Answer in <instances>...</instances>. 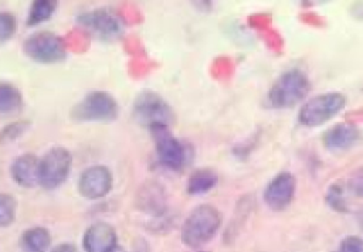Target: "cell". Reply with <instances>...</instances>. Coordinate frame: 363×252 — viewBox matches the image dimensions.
<instances>
[{
    "label": "cell",
    "instance_id": "cell-22",
    "mask_svg": "<svg viewBox=\"0 0 363 252\" xmlns=\"http://www.w3.org/2000/svg\"><path fill=\"white\" fill-rule=\"evenodd\" d=\"M337 252H363V239L357 235H347L340 241Z\"/></svg>",
    "mask_w": 363,
    "mask_h": 252
},
{
    "label": "cell",
    "instance_id": "cell-15",
    "mask_svg": "<svg viewBox=\"0 0 363 252\" xmlns=\"http://www.w3.org/2000/svg\"><path fill=\"white\" fill-rule=\"evenodd\" d=\"M23 252H47L51 245V235L44 227H34L24 231L21 236Z\"/></svg>",
    "mask_w": 363,
    "mask_h": 252
},
{
    "label": "cell",
    "instance_id": "cell-17",
    "mask_svg": "<svg viewBox=\"0 0 363 252\" xmlns=\"http://www.w3.org/2000/svg\"><path fill=\"white\" fill-rule=\"evenodd\" d=\"M23 103L21 92L9 82H0V113L17 110Z\"/></svg>",
    "mask_w": 363,
    "mask_h": 252
},
{
    "label": "cell",
    "instance_id": "cell-25",
    "mask_svg": "<svg viewBox=\"0 0 363 252\" xmlns=\"http://www.w3.org/2000/svg\"><path fill=\"white\" fill-rule=\"evenodd\" d=\"M51 252H78V251H77V248L72 244L65 242V244H60V245L54 246L51 249Z\"/></svg>",
    "mask_w": 363,
    "mask_h": 252
},
{
    "label": "cell",
    "instance_id": "cell-7",
    "mask_svg": "<svg viewBox=\"0 0 363 252\" xmlns=\"http://www.w3.org/2000/svg\"><path fill=\"white\" fill-rule=\"evenodd\" d=\"M72 164V154L68 149L57 146L50 149L40 159L38 184L47 190L57 188L65 181Z\"/></svg>",
    "mask_w": 363,
    "mask_h": 252
},
{
    "label": "cell",
    "instance_id": "cell-10",
    "mask_svg": "<svg viewBox=\"0 0 363 252\" xmlns=\"http://www.w3.org/2000/svg\"><path fill=\"white\" fill-rule=\"evenodd\" d=\"M296 180L289 171L278 173L264 190V202L272 211H284L294 200Z\"/></svg>",
    "mask_w": 363,
    "mask_h": 252
},
{
    "label": "cell",
    "instance_id": "cell-2",
    "mask_svg": "<svg viewBox=\"0 0 363 252\" xmlns=\"http://www.w3.org/2000/svg\"><path fill=\"white\" fill-rule=\"evenodd\" d=\"M220 225V211L214 205L200 204L184 219L182 227V241L190 248H199L216 235Z\"/></svg>",
    "mask_w": 363,
    "mask_h": 252
},
{
    "label": "cell",
    "instance_id": "cell-27",
    "mask_svg": "<svg viewBox=\"0 0 363 252\" xmlns=\"http://www.w3.org/2000/svg\"><path fill=\"white\" fill-rule=\"evenodd\" d=\"M199 252H207V251H199Z\"/></svg>",
    "mask_w": 363,
    "mask_h": 252
},
{
    "label": "cell",
    "instance_id": "cell-3",
    "mask_svg": "<svg viewBox=\"0 0 363 252\" xmlns=\"http://www.w3.org/2000/svg\"><path fill=\"white\" fill-rule=\"evenodd\" d=\"M346 98L340 92H325L308 99L298 113V120L306 127H316L343 110Z\"/></svg>",
    "mask_w": 363,
    "mask_h": 252
},
{
    "label": "cell",
    "instance_id": "cell-19",
    "mask_svg": "<svg viewBox=\"0 0 363 252\" xmlns=\"http://www.w3.org/2000/svg\"><path fill=\"white\" fill-rule=\"evenodd\" d=\"M17 202L13 195L0 193V227H7L14 221Z\"/></svg>",
    "mask_w": 363,
    "mask_h": 252
},
{
    "label": "cell",
    "instance_id": "cell-16",
    "mask_svg": "<svg viewBox=\"0 0 363 252\" xmlns=\"http://www.w3.org/2000/svg\"><path fill=\"white\" fill-rule=\"evenodd\" d=\"M218 176L211 168H199L193 171L187 180V193L191 195H201L216 187Z\"/></svg>",
    "mask_w": 363,
    "mask_h": 252
},
{
    "label": "cell",
    "instance_id": "cell-12",
    "mask_svg": "<svg viewBox=\"0 0 363 252\" xmlns=\"http://www.w3.org/2000/svg\"><path fill=\"white\" fill-rule=\"evenodd\" d=\"M116 244L115 228L104 221L92 224L82 238V245L86 252H115Z\"/></svg>",
    "mask_w": 363,
    "mask_h": 252
},
{
    "label": "cell",
    "instance_id": "cell-6",
    "mask_svg": "<svg viewBox=\"0 0 363 252\" xmlns=\"http://www.w3.org/2000/svg\"><path fill=\"white\" fill-rule=\"evenodd\" d=\"M150 132L157 159L163 166L172 170H182L190 161L191 150L172 134L169 126H155Z\"/></svg>",
    "mask_w": 363,
    "mask_h": 252
},
{
    "label": "cell",
    "instance_id": "cell-8",
    "mask_svg": "<svg viewBox=\"0 0 363 252\" xmlns=\"http://www.w3.org/2000/svg\"><path fill=\"white\" fill-rule=\"evenodd\" d=\"M26 55L41 64H54L65 58L67 50L61 37L50 31H38L26 38Z\"/></svg>",
    "mask_w": 363,
    "mask_h": 252
},
{
    "label": "cell",
    "instance_id": "cell-21",
    "mask_svg": "<svg viewBox=\"0 0 363 252\" xmlns=\"http://www.w3.org/2000/svg\"><path fill=\"white\" fill-rule=\"evenodd\" d=\"M16 18L7 11H0V45L9 41L16 31Z\"/></svg>",
    "mask_w": 363,
    "mask_h": 252
},
{
    "label": "cell",
    "instance_id": "cell-20",
    "mask_svg": "<svg viewBox=\"0 0 363 252\" xmlns=\"http://www.w3.org/2000/svg\"><path fill=\"white\" fill-rule=\"evenodd\" d=\"M326 201L328 204L337 212H346L347 207H346V201H345V195H343V187L339 183L330 184L328 187L326 191Z\"/></svg>",
    "mask_w": 363,
    "mask_h": 252
},
{
    "label": "cell",
    "instance_id": "cell-23",
    "mask_svg": "<svg viewBox=\"0 0 363 252\" xmlns=\"http://www.w3.org/2000/svg\"><path fill=\"white\" fill-rule=\"evenodd\" d=\"M27 127H28V123H27V122L11 123V125H9L7 127H4V129L1 130L0 140H11V139H16V137H18L21 133H24Z\"/></svg>",
    "mask_w": 363,
    "mask_h": 252
},
{
    "label": "cell",
    "instance_id": "cell-5",
    "mask_svg": "<svg viewBox=\"0 0 363 252\" xmlns=\"http://www.w3.org/2000/svg\"><path fill=\"white\" fill-rule=\"evenodd\" d=\"M119 106L112 95L104 91H94L82 98L71 110L78 122H111L116 119Z\"/></svg>",
    "mask_w": 363,
    "mask_h": 252
},
{
    "label": "cell",
    "instance_id": "cell-11",
    "mask_svg": "<svg viewBox=\"0 0 363 252\" xmlns=\"http://www.w3.org/2000/svg\"><path fill=\"white\" fill-rule=\"evenodd\" d=\"M112 187V174L105 166H92L82 171L78 180V190L88 200L105 197Z\"/></svg>",
    "mask_w": 363,
    "mask_h": 252
},
{
    "label": "cell",
    "instance_id": "cell-14",
    "mask_svg": "<svg viewBox=\"0 0 363 252\" xmlns=\"http://www.w3.org/2000/svg\"><path fill=\"white\" fill-rule=\"evenodd\" d=\"M10 173L13 180L24 187L31 188L35 184H38L40 177V159L31 153H24L14 159L10 167Z\"/></svg>",
    "mask_w": 363,
    "mask_h": 252
},
{
    "label": "cell",
    "instance_id": "cell-26",
    "mask_svg": "<svg viewBox=\"0 0 363 252\" xmlns=\"http://www.w3.org/2000/svg\"><path fill=\"white\" fill-rule=\"evenodd\" d=\"M354 14H356L357 17H363V4L354 7Z\"/></svg>",
    "mask_w": 363,
    "mask_h": 252
},
{
    "label": "cell",
    "instance_id": "cell-9",
    "mask_svg": "<svg viewBox=\"0 0 363 252\" xmlns=\"http://www.w3.org/2000/svg\"><path fill=\"white\" fill-rule=\"evenodd\" d=\"M78 23L91 34L102 40L116 38L123 31V23L119 16L106 8L84 13L78 17Z\"/></svg>",
    "mask_w": 363,
    "mask_h": 252
},
{
    "label": "cell",
    "instance_id": "cell-1",
    "mask_svg": "<svg viewBox=\"0 0 363 252\" xmlns=\"http://www.w3.org/2000/svg\"><path fill=\"white\" fill-rule=\"evenodd\" d=\"M311 91L308 76L299 69H288L282 72L271 85L267 102L271 108L286 109L301 103Z\"/></svg>",
    "mask_w": 363,
    "mask_h": 252
},
{
    "label": "cell",
    "instance_id": "cell-4",
    "mask_svg": "<svg viewBox=\"0 0 363 252\" xmlns=\"http://www.w3.org/2000/svg\"><path fill=\"white\" fill-rule=\"evenodd\" d=\"M133 119L149 129L155 126H169L174 113L169 103L153 91H142L133 102Z\"/></svg>",
    "mask_w": 363,
    "mask_h": 252
},
{
    "label": "cell",
    "instance_id": "cell-13",
    "mask_svg": "<svg viewBox=\"0 0 363 252\" xmlns=\"http://www.w3.org/2000/svg\"><path fill=\"white\" fill-rule=\"evenodd\" d=\"M360 139V130L356 125L340 122L329 127L322 134V144L329 151H345Z\"/></svg>",
    "mask_w": 363,
    "mask_h": 252
},
{
    "label": "cell",
    "instance_id": "cell-24",
    "mask_svg": "<svg viewBox=\"0 0 363 252\" xmlns=\"http://www.w3.org/2000/svg\"><path fill=\"white\" fill-rule=\"evenodd\" d=\"M349 188L354 195L363 197V167L353 173V176L349 180Z\"/></svg>",
    "mask_w": 363,
    "mask_h": 252
},
{
    "label": "cell",
    "instance_id": "cell-18",
    "mask_svg": "<svg viewBox=\"0 0 363 252\" xmlns=\"http://www.w3.org/2000/svg\"><path fill=\"white\" fill-rule=\"evenodd\" d=\"M55 1L52 0H35L31 4L30 13H28V18H27V24L28 25H37L45 20H48L51 17V14L55 10Z\"/></svg>",
    "mask_w": 363,
    "mask_h": 252
}]
</instances>
